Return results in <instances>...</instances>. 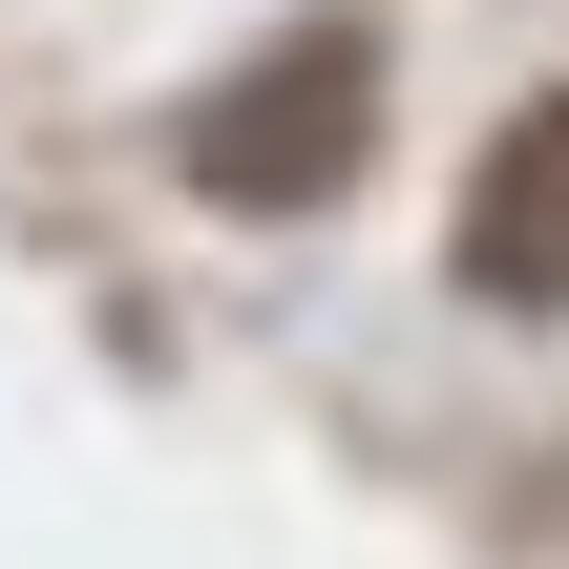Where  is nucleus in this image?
<instances>
[{
    "mask_svg": "<svg viewBox=\"0 0 569 569\" xmlns=\"http://www.w3.org/2000/svg\"><path fill=\"white\" fill-rule=\"evenodd\" d=\"M169 169H190L211 211H338V190L380 169V42H359V21L253 42L232 84H190V106H169Z\"/></svg>",
    "mask_w": 569,
    "mask_h": 569,
    "instance_id": "nucleus-1",
    "label": "nucleus"
},
{
    "mask_svg": "<svg viewBox=\"0 0 569 569\" xmlns=\"http://www.w3.org/2000/svg\"><path fill=\"white\" fill-rule=\"evenodd\" d=\"M465 296L486 317H569V84H528L465 169Z\"/></svg>",
    "mask_w": 569,
    "mask_h": 569,
    "instance_id": "nucleus-2",
    "label": "nucleus"
}]
</instances>
